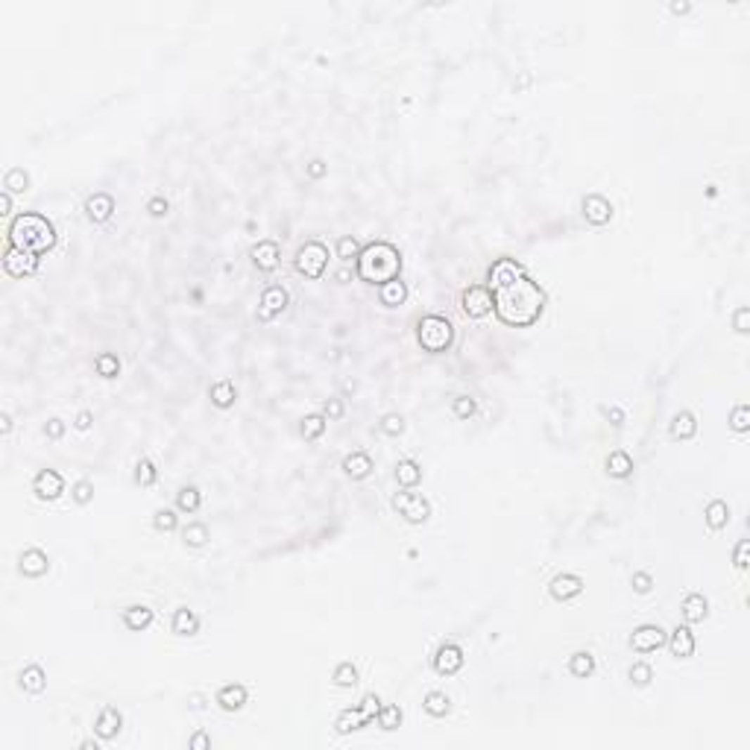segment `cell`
<instances>
[{
    "instance_id": "31",
    "label": "cell",
    "mask_w": 750,
    "mask_h": 750,
    "mask_svg": "<svg viewBox=\"0 0 750 750\" xmlns=\"http://www.w3.org/2000/svg\"><path fill=\"white\" fill-rule=\"evenodd\" d=\"M396 481H399V487H417L419 481H422V469H419V463L417 460H410V457H402L396 463Z\"/></svg>"
},
{
    "instance_id": "42",
    "label": "cell",
    "mask_w": 750,
    "mask_h": 750,
    "mask_svg": "<svg viewBox=\"0 0 750 750\" xmlns=\"http://www.w3.org/2000/svg\"><path fill=\"white\" fill-rule=\"evenodd\" d=\"M334 683L341 689H352L355 683H358V668H355L352 663H341L334 668Z\"/></svg>"
},
{
    "instance_id": "40",
    "label": "cell",
    "mask_w": 750,
    "mask_h": 750,
    "mask_svg": "<svg viewBox=\"0 0 750 750\" xmlns=\"http://www.w3.org/2000/svg\"><path fill=\"white\" fill-rule=\"evenodd\" d=\"M182 540H185V545H191V548H203V545L208 542V528H205L203 522H191V525L182 530Z\"/></svg>"
},
{
    "instance_id": "14",
    "label": "cell",
    "mask_w": 750,
    "mask_h": 750,
    "mask_svg": "<svg viewBox=\"0 0 750 750\" xmlns=\"http://www.w3.org/2000/svg\"><path fill=\"white\" fill-rule=\"evenodd\" d=\"M463 668V651L455 645V642H445V645L437 648L434 654V671L443 677H452Z\"/></svg>"
},
{
    "instance_id": "6",
    "label": "cell",
    "mask_w": 750,
    "mask_h": 750,
    "mask_svg": "<svg viewBox=\"0 0 750 750\" xmlns=\"http://www.w3.org/2000/svg\"><path fill=\"white\" fill-rule=\"evenodd\" d=\"M326 264H329V246L326 243L308 241V243H302L296 249L293 267H296V273H302L305 279H323Z\"/></svg>"
},
{
    "instance_id": "9",
    "label": "cell",
    "mask_w": 750,
    "mask_h": 750,
    "mask_svg": "<svg viewBox=\"0 0 750 750\" xmlns=\"http://www.w3.org/2000/svg\"><path fill=\"white\" fill-rule=\"evenodd\" d=\"M39 261H42V255L24 253V249H18V246H6V253H4V270L12 279H24V276H32L35 270H39Z\"/></svg>"
},
{
    "instance_id": "30",
    "label": "cell",
    "mask_w": 750,
    "mask_h": 750,
    "mask_svg": "<svg viewBox=\"0 0 750 750\" xmlns=\"http://www.w3.org/2000/svg\"><path fill=\"white\" fill-rule=\"evenodd\" d=\"M606 475L610 478H618V481H624V478H630L633 475V457L628 455V452H613L610 457H606Z\"/></svg>"
},
{
    "instance_id": "2",
    "label": "cell",
    "mask_w": 750,
    "mask_h": 750,
    "mask_svg": "<svg viewBox=\"0 0 750 750\" xmlns=\"http://www.w3.org/2000/svg\"><path fill=\"white\" fill-rule=\"evenodd\" d=\"M9 246H18L32 255H44L56 246V226L44 214L24 211L9 223Z\"/></svg>"
},
{
    "instance_id": "17",
    "label": "cell",
    "mask_w": 750,
    "mask_h": 750,
    "mask_svg": "<svg viewBox=\"0 0 750 750\" xmlns=\"http://www.w3.org/2000/svg\"><path fill=\"white\" fill-rule=\"evenodd\" d=\"M115 214V200L112 193H91L85 200V217L91 223H106Z\"/></svg>"
},
{
    "instance_id": "48",
    "label": "cell",
    "mask_w": 750,
    "mask_h": 750,
    "mask_svg": "<svg viewBox=\"0 0 750 750\" xmlns=\"http://www.w3.org/2000/svg\"><path fill=\"white\" fill-rule=\"evenodd\" d=\"M153 525L158 528V530H176V513L173 510H167V507H158L155 513H153Z\"/></svg>"
},
{
    "instance_id": "21",
    "label": "cell",
    "mask_w": 750,
    "mask_h": 750,
    "mask_svg": "<svg viewBox=\"0 0 750 750\" xmlns=\"http://www.w3.org/2000/svg\"><path fill=\"white\" fill-rule=\"evenodd\" d=\"M343 472H346L352 481H364V478H369V472H372V457H369L367 452H352V455H346V457H343Z\"/></svg>"
},
{
    "instance_id": "18",
    "label": "cell",
    "mask_w": 750,
    "mask_h": 750,
    "mask_svg": "<svg viewBox=\"0 0 750 750\" xmlns=\"http://www.w3.org/2000/svg\"><path fill=\"white\" fill-rule=\"evenodd\" d=\"M548 592L554 601H571L583 592V580L578 575H557L554 580L548 583Z\"/></svg>"
},
{
    "instance_id": "38",
    "label": "cell",
    "mask_w": 750,
    "mask_h": 750,
    "mask_svg": "<svg viewBox=\"0 0 750 750\" xmlns=\"http://www.w3.org/2000/svg\"><path fill=\"white\" fill-rule=\"evenodd\" d=\"M323 431H326V417H319V414H308L305 419H302V425H299V434L305 437V440L323 437Z\"/></svg>"
},
{
    "instance_id": "51",
    "label": "cell",
    "mask_w": 750,
    "mask_h": 750,
    "mask_svg": "<svg viewBox=\"0 0 750 750\" xmlns=\"http://www.w3.org/2000/svg\"><path fill=\"white\" fill-rule=\"evenodd\" d=\"M733 329H736L739 334H747V331H750V308H747V305H742V308L733 311Z\"/></svg>"
},
{
    "instance_id": "34",
    "label": "cell",
    "mask_w": 750,
    "mask_h": 750,
    "mask_svg": "<svg viewBox=\"0 0 750 750\" xmlns=\"http://www.w3.org/2000/svg\"><path fill=\"white\" fill-rule=\"evenodd\" d=\"M568 671L575 674V677H589V674L595 671V656L589 654V651L571 654V656H568Z\"/></svg>"
},
{
    "instance_id": "58",
    "label": "cell",
    "mask_w": 750,
    "mask_h": 750,
    "mask_svg": "<svg viewBox=\"0 0 750 750\" xmlns=\"http://www.w3.org/2000/svg\"><path fill=\"white\" fill-rule=\"evenodd\" d=\"M606 419H610V425H624V410L621 407H606Z\"/></svg>"
},
{
    "instance_id": "43",
    "label": "cell",
    "mask_w": 750,
    "mask_h": 750,
    "mask_svg": "<svg viewBox=\"0 0 750 750\" xmlns=\"http://www.w3.org/2000/svg\"><path fill=\"white\" fill-rule=\"evenodd\" d=\"M730 428H733L736 434L750 431V407L747 405H736L733 407V414H730Z\"/></svg>"
},
{
    "instance_id": "63",
    "label": "cell",
    "mask_w": 750,
    "mask_h": 750,
    "mask_svg": "<svg viewBox=\"0 0 750 750\" xmlns=\"http://www.w3.org/2000/svg\"><path fill=\"white\" fill-rule=\"evenodd\" d=\"M334 279H337V281H349V270H341V273H337Z\"/></svg>"
},
{
    "instance_id": "22",
    "label": "cell",
    "mask_w": 750,
    "mask_h": 750,
    "mask_svg": "<svg viewBox=\"0 0 750 750\" xmlns=\"http://www.w3.org/2000/svg\"><path fill=\"white\" fill-rule=\"evenodd\" d=\"M379 299H381V305H384V308H399V305H405V299H407V284H405L402 279L384 281L381 288H379Z\"/></svg>"
},
{
    "instance_id": "4",
    "label": "cell",
    "mask_w": 750,
    "mask_h": 750,
    "mask_svg": "<svg viewBox=\"0 0 750 750\" xmlns=\"http://www.w3.org/2000/svg\"><path fill=\"white\" fill-rule=\"evenodd\" d=\"M417 341H419V346L425 352L443 355V352H449L452 343H455V326L440 314H428V317L419 319V326H417Z\"/></svg>"
},
{
    "instance_id": "53",
    "label": "cell",
    "mask_w": 750,
    "mask_h": 750,
    "mask_svg": "<svg viewBox=\"0 0 750 750\" xmlns=\"http://www.w3.org/2000/svg\"><path fill=\"white\" fill-rule=\"evenodd\" d=\"M343 417V402L341 399H326V419H341Z\"/></svg>"
},
{
    "instance_id": "3",
    "label": "cell",
    "mask_w": 750,
    "mask_h": 750,
    "mask_svg": "<svg viewBox=\"0 0 750 750\" xmlns=\"http://www.w3.org/2000/svg\"><path fill=\"white\" fill-rule=\"evenodd\" d=\"M358 279L367 281V284H381L384 281H393V279H399L402 273V253L393 243L387 241H375L369 246L361 249V255H358Z\"/></svg>"
},
{
    "instance_id": "61",
    "label": "cell",
    "mask_w": 750,
    "mask_h": 750,
    "mask_svg": "<svg viewBox=\"0 0 750 750\" xmlns=\"http://www.w3.org/2000/svg\"><path fill=\"white\" fill-rule=\"evenodd\" d=\"M0 431H4V434H9V431H12V417H9V414H4V417H0Z\"/></svg>"
},
{
    "instance_id": "23",
    "label": "cell",
    "mask_w": 750,
    "mask_h": 750,
    "mask_svg": "<svg viewBox=\"0 0 750 750\" xmlns=\"http://www.w3.org/2000/svg\"><path fill=\"white\" fill-rule=\"evenodd\" d=\"M246 686H241V683H229V686H223L220 692H217V704H220V709H226V712H238L243 704H246Z\"/></svg>"
},
{
    "instance_id": "5",
    "label": "cell",
    "mask_w": 750,
    "mask_h": 750,
    "mask_svg": "<svg viewBox=\"0 0 750 750\" xmlns=\"http://www.w3.org/2000/svg\"><path fill=\"white\" fill-rule=\"evenodd\" d=\"M379 709H381V701H379V694H367V698L361 701V706H355V709H346L337 716V724L334 730L341 736L346 733H355V730H364L369 724H375V716H379Z\"/></svg>"
},
{
    "instance_id": "19",
    "label": "cell",
    "mask_w": 750,
    "mask_h": 750,
    "mask_svg": "<svg viewBox=\"0 0 750 750\" xmlns=\"http://www.w3.org/2000/svg\"><path fill=\"white\" fill-rule=\"evenodd\" d=\"M18 568H21L24 578H42V575H47L50 560L42 548H27L21 554V560H18Z\"/></svg>"
},
{
    "instance_id": "44",
    "label": "cell",
    "mask_w": 750,
    "mask_h": 750,
    "mask_svg": "<svg viewBox=\"0 0 750 750\" xmlns=\"http://www.w3.org/2000/svg\"><path fill=\"white\" fill-rule=\"evenodd\" d=\"M628 677H630L633 686H648L654 680V668L648 663H633L630 671H628Z\"/></svg>"
},
{
    "instance_id": "64",
    "label": "cell",
    "mask_w": 750,
    "mask_h": 750,
    "mask_svg": "<svg viewBox=\"0 0 750 750\" xmlns=\"http://www.w3.org/2000/svg\"><path fill=\"white\" fill-rule=\"evenodd\" d=\"M80 747H82V750H97V744H94V742H82Z\"/></svg>"
},
{
    "instance_id": "57",
    "label": "cell",
    "mask_w": 750,
    "mask_h": 750,
    "mask_svg": "<svg viewBox=\"0 0 750 750\" xmlns=\"http://www.w3.org/2000/svg\"><path fill=\"white\" fill-rule=\"evenodd\" d=\"M91 422H94L91 410H80V414H77V422H74V425L80 428V431H88V428H91Z\"/></svg>"
},
{
    "instance_id": "62",
    "label": "cell",
    "mask_w": 750,
    "mask_h": 750,
    "mask_svg": "<svg viewBox=\"0 0 750 750\" xmlns=\"http://www.w3.org/2000/svg\"><path fill=\"white\" fill-rule=\"evenodd\" d=\"M689 9H692V4H677V0L671 4V12H674V15H686Z\"/></svg>"
},
{
    "instance_id": "52",
    "label": "cell",
    "mask_w": 750,
    "mask_h": 750,
    "mask_svg": "<svg viewBox=\"0 0 750 750\" xmlns=\"http://www.w3.org/2000/svg\"><path fill=\"white\" fill-rule=\"evenodd\" d=\"M147 211L153 214V217H167V211H170V203L165 200V196H153V200L147 203Z\"/></svg>"
},
{
    "instance_id": "60",
    "label": "cell",
    "mask_w": 750,
    "mask_h": 750,
    "mask_svg": "<svg viewBox=\"0 0 750 750\" xmlns=\"http://www.w3.org/2000/svg\"><path fill=\"white\" fill-rule=\"evenodd\" d=\"M0 214H4V217H9V214H12V193L9 191L0 193Z\"/></svg>"
},
{
    "instance_id": "16",
    "label": "cell",
    "mask_w": 750,
    "mask_h": 750,
    "mask_svg": "<svg viewBox=\"0 0 750 750\" xmlns=\"http://www.w3.org/2000/svg\"><path fill=\"white\" fill-rule=\"evenodd\" d=\"M249 255H253V264L258 267L261 273H273L279 267V261H281V249H279L276 241H258Z\"/></svg>"
},
{
    "instance_id": "13",
    "label": "cell",
    "mask_w": 750,
    "mask_h": 750,
    "mask_svg": "<svg viewBox=\"0 0 750 750\" xmlns=\"http://www.w3.org/2000/svg\"><path fill=\"white\" fill-rule=\"evenodd\" d=\"M32 492L42 498V502H53V498H59L65 492V481L56 469H42L32 481Z\"/></svg>"
},
{
    "instance_id": "41",
    "label": "cell",
    "mask_w": 750,
    "mask_h": 750,
    "mask_svg": "<svg viewBox=\"0 0 750 750\" xmlns=\"http://www.w3.org/2000/svg\"><path fill=\"white\" fill-rule=\"evenodd\" d=\"M4 188H6L9 193H24V191L30 188V176H27L21 167H12V170L6 173V179H4Z\"/></svg>"
},
{
    "instance_id": "46",
    "label": "cell",
    "mask_w": 750,
    "mask_h": 750,
    "mask_svg": "<svg viewBox=\"0 0 750 750\" xmlns=\"http://www.w3.org/2000/svg\"><path fill=\"white\" fill-rule=\"evenodd\" d=\"M358 255H361V246H358V241H355V238L346 235V238L337 241V258H341V261H352V258H358Z\"/></svg>"
},
{
    "instance_id": "56",
    "label": "cell",
    "mask_w": 750,
    "mask_h": 750,
    "mask_svg": "<svg viewBox=\"0 0 750 750\" xmlns=\"http://www.w3.org/2000/svg\"><path fill=\"white\" fill-rule=\"evenodd\" d=\"M326 170H329L326 162H319V158H314V162L308 165V176H311V179H323Z\"/></svg>"
},
{
    "instance_id": "26",
    "label": "cell",
    "mask_w": 750,
    "mask_h": 750,
    "mask_svg": "<svg viewBox=\"0 0 750 750\" xmlns=\"http://www.w3.org/2000/svg\"><path fill=\"white\" fill-rule=\"evenodd\" d=\"M706 616H709V601L701 592H692L683 598V618L689 624H701Z\"/></svg>"
},
{
    "instance_id": "32",
    "label": "cell",
    "mask_w": 750,
    "mask_h": 750,
    "mask_svg": "<svg viewBox=\"0 0 750 750\" xmlns=\"http://www.w3.org/2000/svg\"><path fill=\"white\" fill-rule=\"evenodd\" d=\"M422 709L431 718H445L452 712V701H449V694H443V692H428L425 701H422Z\"/></svg>"
},
{
    "instance_id": "7",
    "label": "cell",
    "mask_w": 750,
    "mask_h": 750,
    "mask_svg": "<svg viewBox=\"0 0 750 750\" xmlns=\"http://www.w3.org/2000/svg\"><path fill=\"white\" fill-rule=\"evenodd\" d=\"M393 507H396L405 516V522H410V525H422V522H428V516H431V504L417 492H396L393 495Z\"/></svg>"
},
{
    "instance_id": "39",
    "label": "cell",
    "mask_w": 750,
    "mask_h": 750,
    "mask_svg": "<svg viewBox=\"0 0 750 750\" xmlns=\"http://www.w3.org/2000/svg\"><path fill=\"white\" fill-rule=\"evenodd\" d=\"M155 478H158V469H155V463L150 457H141L135 463V481L141 487H153L155 484Z\"/></svg>"
},
{
    "instance_id": "27",
    "label": "cell",
    "mask_w": 750,
    "mask_h": 750,
    "mask_svg": "<svg viewBox=\"0 0 750 750\" xmlns=\"http://www.w3.org/2000/svg\"><path fill=\"white\" fill-rule=\"evenodd\" d=\"M170 630H173L176 636H193L196 630H200V618H196V613L188 610V606H179V610L173 613Z\"/></svg>"
},
{
    "instance_id": "45",
    "label": "cell",
    "mask_w": 750,
    "mask_h": 750,
    "mask_svg": "<svg viewBox=\"0 0 750 750\" xmlns=\"http://www.w3.org/2000/svg\"><path fill=\"white\" fill-rule=\"evenodd\" d=\"M452 410H455V417H457V419H472V417H475V410H478V405H475L472 396H455Z\"/></svg>"
},
{
    "instance_id": "8",
    "label": "cell",
    "mask_w": 750,
    "mask_h": 750,
    "mask_svg": "<svg viewBox=\"0 0 750 750\" xmlns=\"http://www.w3.org/2000/svg\"><path fill=\"white\" fill-rule=\"evenodd\" d=\"M291 305V293L281 288V284H270L264 293H261V302H258V319L261 323H270L279 314H284Z\"/></svg>"
},
{
    "instance_id": "54",
    "label": "cell",
    "mask_w": 750,
    "mask_h": 750,
    "mask_svg": "<svg viewBox=\"0 0 750 750\" xmlns=\"http://www.w3.org/2000/svg\"><path fill=\"white\" fill-rule=\"evenodd\" d=\"M747 540H742L739 545H736V551H733V563H736V568H747Z\"/></svg>"
},
{
    "instance_id": "25",
    "label": "cell",
    "mask_w": 750,
    "mask_h": 750,
    "mask_svg": "<svg viewBox=\"0 0 750 750\" xmlns=\"http://www.w3.org/2000/svg\"><path fill=\"white\" fill-rule=\"evenodd\" d=\"M668 431H671L674 440H692L694 434H698V419H694V414H689V410H680V414L671 417Z\"/></svg>"
},
{
    "instance_id": "20",
    "label": "cell",
    "mask_w": 750,
    "mask_h": 750,
    "mask_svg": "<svg viewBox=\"0 0 750 750\" xmlns=\"http://www.w3.org/2000/svg\"><path fill=\"white\" fill-rule=\"evenodd\" d=\"M666 642L671 648V656H677V659H689L694 654V636L689 628H674Z\"/></svg>"
},
{
    "instance_id": "59",
    "label": "cell",
    "mask_w": 750,
    "mask_h": 750,
    "mask_svg": "<svg viewBox=\"0 0 750 750\" xmlns=\"http://www.w3.org/2000/svg\"><path fill=\"white\" fill-rule=\"evenodd\" d=\"M211 744V739L205 736V733H196V736H191V742H188V747H193V750H203V747H208Z\"/></svg>"
},
{
    "instance_id": "10",
    "label": "cell",
    "mask_w": 750,
    "mask_h": 750,
    "mask_svg": "<svg viewBox=\"0 0 750 750\" xmlns=\"http://www.w3.org/2000/svg\"><path fill=\"white\" fill-rule=\"evenodd\" d=\"M460 308L466 317L472 319H481V317H487L492 311V293L490 288H481V284H472V288L463 291L460 296Z\"/></svg>"
},
{
    "instance_id": "24",
    "label": "cell",
    "mask_w": 750,
    "mask_h": 750,
    "mask_svg": "<svg viewBox=\"0 0 750 750\" xmlns=\"http://www.w3.org/2000/svg\"><path fill=\"white\" fill-rule=\"evenodd\" d=\"M18 686L30 694H42L47 689V674L42 666H27L21 674H18Z\"/></svg>"
},
{
    "instance_id": "50",
    "label": "cell",
    "mask_w": 750,
    "mask_h": 750,
    "mask_svg": "<svg viewBox=\"0 0 750 750\" xmlns=\"http://www.w3.org/2000/svg\"><path fill=\"white\" fill-rule=\"evenodd\" d=\"M630 583H633V589H636L639 595H648L651 589H654V578L648 575V571H633V580Z\"/></svg>"
},
{
    "instance_id": "15",
    "label": "cell",
    "mask_w": 750,
    "mask_h": 750,
    "mask_svg": "<svg viewBox=\"0 0 750 750\" xmlns=\"http://www.w3.org/2000/svg\"><path fill=\"white\" fill-rule=\"evenodd\" d=\"M120 730H123V716H120V709H117V706H103V709H100V716H97V724H94L97 739L112 742V739L120 736Z\"/></svg>"
},
{
    "instance_id": "47",
    "label": "cell",
    "mask_w": 750,
    "mask_h": 750,
    "mask_svg": "<svg viewBox=\"0 0 750 750\" xmlns=\"http://www.w3.org/2000/svg\"><path fill=\"white\" fill-rule=\"evenodd\" d=\"M379 428L387 437H399L405 431V419H402V414H387V417H381Z\"/></svg>"
},
{
    "instance_id": "37",
    "label": "cell",
    "mask_w": 750,
    "mask_h": 750,
    "mask_svg": "<svg viewBox=\"0 0 750 750\" xmlns=\"http://www.w3.org/2000/svg\"><path fill=\"white\" fill-rule=\"evenodd\" d=\"M200 502H203V495L196 487H182L179 492H176V507H179L182 513H196L200 510Z\"/></svg>"
},
{
    "instance_id": "49",
    "label": "cell",
    "mask_w": 750,
    "mask_h": 750,
    "mask_svg": "<svg viewBox=\"0 0 750 750\" xmlns=\"http://www.w3.org/2000/svg\"><path fill=\"white\" fill-rule=\"evenodd\" d=\"M70 495H74V502H77V504H88V502H91V498H94V484H91V481H85V478H82V481H77V484H74V490H70Z\"/></svg>"
},
{
    "instance_id": "36",
    "label": "cell",
    "mask_w": 750,
    "mask_h": 750,
    "mask_svg": "<svg viewBox=\"0 0 750 750\" xmlns=\"http://www.w3.org/2000/svg\"><path fill=\"white\" fill-rule=\"evenodd\" d=\"M402 718H405V716H402V709H399V706H393V704H387V706L379 709V716H375V724H379L381 730H387V733H390V730H399V727H402Z\"/></svg>"
},
{
    "instance_id": "33",
    "label": "cell",
    "mask_w": 750,
    "mask_h": 750,
    "mask_svg": "<svg viewBox=\"0 0 750 750\" xmlns=\"http://www.w3.org/2000/svg\"><path fill=\"white\" fill-rule=\"evenodd\" d=\"M706 525H709V530H721V528H727V522H730V507H727V502H721V498H716V502H709L706 504Z\"/></svg>"
},
{
    "instance_id": "11",
    "label": "cell",
    "mask_w": 750,
    "mask_h": 750,
    "mask_svg": "<svg viewBox=\"0 0 750 750\" xmlns=\"http://www.w3.org/2000/svg\"><path fill=\"white\" fill-rule=\"evenodd\" d=\"M666 639H668V633L659 628V624H642V628H636L630 636V648L636 654H654L666 645Z\"/></svg>"
},
{
    "instance_id": "29",
    "label": "cell",
    "mask_w": 750,
    "mask_h": 750,
    "mask_svg": "<svg viewBox=\"0 0 750 750\" xmlns=\"http://www.w3.org/2000/svg\"><path fill=\"white\" fill-rule=\"evenodd\" d=\"M123 624H127L129 630H144V628L153 624V610L144 606V604H132V606L123 610Z\"/></svg>"
},
{
    "instance_id": "12",
    "label": "cell",
    "mask_w": 750,
    "mask_h": 750,
    "mask_svg": "<svg viewBox=\"0 0 750 750\" xmlns=\"http://www.w3.org/2000/svg\"><path fill=\"white\" fill-rule=\"evenodd\" d=\"M580 208H583V220L592 226H606L613 220V203L601 193H586Z\"/></svg>"
},
{
    "instance_id": "55",
    "label": "cell",
    "mask_w": 750,
    "mask_h": 750,
    "mask_svg": "<svg viewBox=\"0 0 750 750\" xmlns=\"http://www.w3.org/2000/svg\"><path fill=\"white\" fill-rule=\"evenodd\" d=\"M44 434H47L50 440H59V437L65 434V422H62V419H50V422L44 425Z\"/></svg>"
},
{
    "instance_id": "28",
    "label": "cell",
    "mask_w": 750,
    "mask_h": 750,
    "mask_svg": "<svg viewBox=\"0 0 750 750\" xmlns=\"http://www.w3.org/2000/svg\"><path fill=\"white\" fill-rule=\"evenodd\" d=\"M208 396H211V405H214V407L226 410V407H231V405L238 402V390H235V384H231L229 379H223V381H217V384H211Z\"/></svg>"
},
{
    "instance_id": "35",
    "label": "cell",
    "mask_w": 750,
    "mask_h": 750,
    "mask_svg": "<svg viewBox=\"0 0 750 750\" xmlns=\"http://www.w3.org/2000/svg\"><path fill=\"white\" fill-rule=\"evenodd\" d=\"M94 369H97L100 379H117V375H120V361H117V355H112V352L97 355V358H94Z\"/></svg>"
},
{
    "instance_id": "1",
    "label": "cell",
    "mask_w": 750,
    "mask_h": 750,
    "mask_svg": "<svg viewBox=\"0 0 750 750\" xmlns=\"http://www.w3.org/2000/svg\"><path fill=\"white\" fill-rule=\"evenodd\" d=\"M487 288L492 293V311L504 326L528 329L545 311V293L525 267L513 258H498L487 273Z\"/></svg>"
}]
</instances>
